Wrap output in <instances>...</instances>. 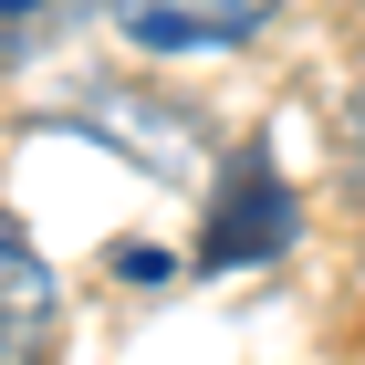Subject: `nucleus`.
I'll return each mask as SVG.
<instances>
[{
  "mask_svg": "<svg viewBox=\"0 0 365 365\" xmlns=\"http://www.w3.org/2000/svg\"><path fill=\"white\" fill-rule=\"evenodd\" d=\"M292 230H303V209H292L282 168H272V157H240V168L220 178V198H209V272L282 261V251H292Z\"/></svg>",
  "mask_w": 365,
  "mask_h": 365,
  "instance_id": "f257e3e1",
  "label": "nucleus"
},
{
  "mask_svg": "<svg viewBox=\"0 0 365 365\" xmlns=\"http://www.w3.org/2000/svg\"><path fill=\"white\" fill-rule=\"evenodd\" d=\"M105 21L136 53H230L272 21V0H105Z\"/></svg>",
  "mask_w": 365,
  "mask_h": 365,
  "instance_id": "f03ea898",
  "label": "nucleus"
},
{
  "mask_svg": "<svg viewBox=\"0 0 365 365\" xmlns=\"http://www.w3.org/2000/svg\"><path fill=\"white\" fill-rule=\"evenodd\" d=\"M42 334H53V272L21 240H0V355H31Z\"/></svg>",
  "mask_w": 365,
  "mask_h": 365,
  "instance_id": "7ed1b4c3",
  "label": "nucleus"
},
{
  "mask_svg": "<svg viewBox=\"0 0 365 365\" xmlns=\"http://www.w3.org/2000/svg\"><path fill=\"white\" fill-rule=\"evenodd\" d=\"M73 11H84V0H0V63L53 53L63 31H73Z\"/></svg>",
  "mask_w": 365,
  "mask_h": 365,
  "instance_id": "20e7f679",
  "label": "nucleus"
},
{
  "mask_svg": "<svg viewBox=\"0 0 365 365\" xmlns=\"http://www.w3.org/2000/svg\"><path fill=\"white\" fill-rule=\"evenodd\" d=\"M168 272H178L168 251H136V240H125V251H115V282H136V292H146V282H168Z\"/></svg>",
  "mask_w": 365,
  "mask_h": 365,
  "instance_id": "39448f33",
  "label": "nucleus"
}]
</instances>
